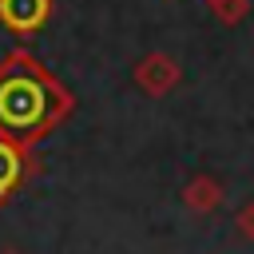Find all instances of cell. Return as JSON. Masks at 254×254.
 I'll return each instance as SVG.
<instances>
[{"label":"cell","instance_id":"obj_1","mask_svg":"<svg viewBox=\"0 0 254 254\" xmlns=\"http://www.w3.org/2000/svg\"><path fill=\"white\" fill-rule=\"evenodd\" d=\"M60 107L52 79L24 56H12L0 67V127L12 135H40Z\"/></svg>","mask_w":254,"mask_h":254},{"label":"cell","instance_id":"obj_2","mask_svg":"<svg viewBox=\"0 0 254 254\" xmlns=\"http://www.w3.org/2000/svg\"><path fill=\"white\" fill-rule=\"evenodd\" d=\"M52 12V0H0V24L12 36H32Z\"/></svg>","mask_w":254,"mask_h":254},{"label":"cell","instance_id":"obj_3","mask_svg":"<svg viewBox=\"0 0 254 254\" xmlns=\"http://www.w3.org/2000/svg\"><path fill=\"white\" fill-rule=\"evenodd\" d=\"M16 179H20V151L0 135V194H4V190H12V187H16Z\"/></svg>","mask_w":254,"mask_h":254}]
</instances>
